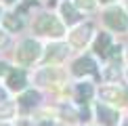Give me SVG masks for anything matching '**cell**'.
Instances as JSON below:
<instances>
[{
	"instance_id": "6da1fadb",
	"label": "cell",
	"mask_w": 128,
	"mask_h": 126,
	"mask_svg": "<svg viewBox=\"0 0 128 126\" xmlns=\"http://www.w3.org/2000/svg\"><path fill=\"white\" fill-rule=\"evenodd\" d=\"M42 55H44V50H42L40 42L34 40V38H25V40L19 42L17 50H15V63L19 67H30L36 61H40Z\"/></svg>"
},
{
	"instance_id": "7a4b0ae2",
	"label": "cell",
	"mask_w": 128,
	"mask_h": 126,
	"mask_svg": "<svg viewBox=\"0 0 128 126\" xmlns=\"http://www.w3.org/2000/svg\"><path fill=\"white\" fill-rule=\"evenodd\" d=\"M34 32L38 36H44V38H55L59 40L63 38L65 30H63V23L55 17L52 13H42L38 19L34 21Z\"/></svg>"
},
{
	"instance_id": "3957f363",
	"label": "cell",
	"mask_w": 128,
	"mask_h": 126,
	"mask_svg": "<svg viewBox=\"0 0 128 126\" xmlns=\"http://www.w3.org/2000/svg\"><path fill=\"white\" fill-rule=\"evenodd\" d=\"M4 86L8 88V92H23L25 86H28V74H25V70L10 67L8 74L4 76Z\"/></svg>"
},
{
	"instance_id": "277c9868",
	"label": "cell",
	"mask_w": 128,
	"mask_h": 126,
	"mask_svg": "<svg viewBox=\"0 0 128 126\" xmlns=\"http://www.w3.org/2000/svg\"><path fill=\"white\" fill-rule=\"evenodd\" d=\"M90 36H92V25L90 23H82V25H78V28L69 34V44H72L74 48H84V46L90 42Z\"/></svg>"
},
{
	"instance_id": "5b68a950",
	"label": "cell",
	"mask_w": 128,
	"mask_h": 126,
	"mask_svg": "<svg viewBox=\"0 0 128 126\" xmlns=\"http://www.w3.org/2000/svg\"><path fill=\"white\" fill-rule=\"evenodd\" d=\"M103 21L109 25L111 30H116V32H122V30H126L128 28V17H126V13L122 8H111L105 13V17Z\"/></svg>"
},
{
	"instance_id": "8992f818",
	"label": "cell",
	"mask_w": 128,
	"mask_h": 126,
	"mask_svg": "<svg viewBox=\"0 0 128 126\" xmlns=\"http://www.w3.org/2000/svg\"><path fill=\"white\" fill-rule=\"evenodd\" d=\"M72 74H74V76H78V78L88 76V74H97V63H94L92 57L84 55V57H80L78 61H74V65H72Z\"/></svg>"
},
{
	"instance_id": "52a82bcc",
	"label": "cell",
	"mask_w": 128,
	"mask_h": 126,
	"mask_svg": "<svg viewBox=\"0 0 128 126\" xmlns=\"http://www.w3.org/2000/svg\"><path fill=\"white\" fill-rule=\"evenodd\" d=\"M63 78V74L57 70V67H40V72L36 74V82L42 84V86H48V84H59Z\"/></svg>"
},
{
	"instance_id": "ba28073f",
	"label": "cell",
	"mask_w": 128,
	"mask_h": 126,
	"mask_svg": "<svg viewBox=\"0 0 128 126\" xmlns=\"http://www.w3.org/2000/svg\"><path fill=\"white\" fill-rule=\"evenodd\" d=\"M67 44H61V42H57V44H50L48 48H46V52L42 57H44V63H59L67 57Z\"/></svg>"
},
{
	"instance_id": "9c48e42d",
	"label": "cell",
	"mask_w": 128,
	"mask_h": 126,
	"mask_svg": "<svg viewBox=\"0 0 128 126\" xmlns=\"http://www.w3.org/2000/svg\"><path fill=\"white\" fill-rule=\"evenodd\" d=\"M38 103H40V92L38 90H23L21 97H19V101H17V107L23 109V112H30Z\"/></svg>"
},
{
	"instance_id": "30bf717a",
	"label": "cell",
	"mask_w": 128,
	"mask_h": 126,
	"mask_svg": "<svg viewBox=\"0 0 128 126\" xmlns=\"http://www.w3.org/2000/svg\"><path fill=\"white\" fill-rule=\"evenodd\" d=\"M97 116L103 126H118V112L107 107V105H97Z\"/></svg>"
},
{
	"instance_id": "8fae6325",
	"label": "cell",
	"mask_w": 128,
	"mask_h": 126,
	"mask_svg": "<svg viewBox=\"0 0 128 126\" xmlns=\"http://www.w3.org/2000/svg\"><path fill=\"white\" fill-rule=\"evenodd\" d=\"M2 28L8 30V32H19L21 28H23V17L17 13H10V10H6V13H2Z\"/></svg>"
},
{
	"instance_id": "7c38bea8",
	"label": "cell",
	"mask_w": 128,
	"mask_h": 126,
	"mask_svg": "<svg viewBox=\"0 0 128 126\" xmlns=\"http://www.w3.org/2000/svg\"><path fill=\"white\" fill-rule=\"evenodd\" d=\"M59 10H61V17H63V21H65L67 25L78 23V19H80V10H78L76 4H72V2H67V0H65V2L59 6Z\"/></svg>"
},
{
	"instance_id": "4fadbf2b",
	"label": "cell",
	"mask_w": 128,
	"mask_h": 126,
	"mask_svg": "<svg viewBox=\"0 0 128 126\" xmlns=\"http://www.w3.org/2000/svg\"><path fill=\"white\" fill-rule=\"evenodd\" d=\"M101 99L103 101H109V103H124L126 101V90H122V88H114V86H109V88H101Z\"/></svg>"
},
{
	"instance_id": "5bb4252c",
	"label": "cell",
	"mask_w": 128,
	"mask_h": 126,
	"mask_svg": "<svg viewBox=\"0 0 128 126\" xmlns=\"http://www.w3.org/2000/svg\"><path fill=\"white\" fill-rule=\"evenodd\" d=\"M109 48H111V36L109 34H101L97 38V42H94V52L105 57L109 52Z\"/></svg>"
},
{
	"instance_id": "9a60e30c",
	"label": "cell",
	"mask_w": 128,
	"mask_h": 126,
	"mask_svg": "<svg viewBox=\"0 0 128 126\" xmlns=\"http://www.w3.org/2000/svg\"><path fill=\"white\" fill-rule=\"evenodd\" d=\"M90 97H92V84H88V82L76 84V101L84 103V101H88Z\"/></svg>"
},
{
	"instance_id": "2e32d148",
	"label": "cell",
	"mask_w": 128,
	"mask_h": 126,
	"mask_svg": "<svg viewBox=\"0 0 128 126\" xmlns=\"http://www.w3.org/2000/svg\"><path fill=\"white\" fill-rule=\"evenodd\" d=\"M15 109H17L15 103H10V101L2 103V105H0V120H10L15 116Z\"/></svg>"
},
{
	"instance_id": "e0dca14e",
	"label": "cell",
	"mask_w": 128,
	"mask_h": 126,
	"mask_svg": "<svg viewBox=\"0 0 128 126\" xmlns=\"http://www.w3.org/2000/svg\"><path fill=\"white\" fill-rule=\"evenodd\" d=\"M10 32L8 30H4V28H0V50H4L6 46L10 44Z\"/></svg>"
},
{
	"instance_id": "ac0fdd59",
	"label": "cell",
	"mask_w": 128,
	"mask_h": 126,
	"mask_svg": "<svg viewBox=\"0 0 128 126\" xmlns=\"http://www.w3.org/2000/svg\"><path fill=\"white\" fill-rule=\"evenodd\" d=\"M74 4H76L80 10H92L94 8V0H76Z\"/></svg>"
},
{
	"instance_id": "d6986e66",
	"label": "cell",
	"mask_w": 128,
	"mask_h": 126,
	"mask_svg": "<svg viewBox=\"0 0 128 126\" xmlns=\"http://www.w3.org/2000/svg\"><path fill=\"white\" fill-rule=\"evenodd\" d=\"M8 101V88L6 86H0V105Z\"/></svg>"
},
{
	"instance_id": "ffe728a7",
	"label": "cell",
	"mask_w": 128,
	"mask_h": 126,
	"mask_svg": "<svg viewBox=\"0 0 128 126\" xmlns=\"http://www.w3.org/2000/svg\"><path fill=\"white\" fill-rule=\"evenodd\" d=\"M17 2H19V0H0V6H4V8H13Z\"/></svg>"
},
{
	"instance_id": "44dd1931",
	"label": "cell",
	"mask_w": 128,
	"mask_h": 126,
	"mask_svg": "<svg viewBox=\"0 0 128 126\" xmlns=\"http://www.w3.org/2000/svg\"><path fill=\"white\" fill-rule=\"evenodd\" d=\"M8 70H10V67H8V63H6V61H0V76H6V74H8Z\"/></svg>"
},
{
	"instance_id": "7402d4cb",
	"label": "cell",
	"mask_w": 128,
	"mask_h": 126,
	"mask_svg": "<svg viewBox=\"0 0 128 126\" xmlns=\"http://www.w3.org/2000/svg\"><path fill=\"white\" fill-rule=\"evenodd\" d=\"M0 126H10V124H8V120H0Z\"/></svg>"
},
{
	"instance_id": "603a6c76",
	"label": "cell",
	"mask_w": 128,
	"mask_h": 126,
	"mask_svg": "<svg viewBox=\"0 0 128 126\" xmlns=\"http://www.w3.org/2000/svg\"><path fill=\"white\" fill-rule=\"evenodd\" d=\"M36 2V0H23V4H28V6H30V4H34Z\"/></svg>"
},
{
	"instance_id": "cb8c5ba5",
	"label": "cell",
	"mask_w": 128,
	"mask_h": 126,
	"mask_svg": "<svg viewBox=\"0 0 128 126\" xmlns=\"http://www.w3.org/2000/svg\"><path fill=\"white\" fill-rule=\"evenodd\" d=\"M101 4H107V2H114V0H99Z\"/></svg>"
},
{
	"instance_id": "d4e9b609",
	"label": "cell",
	"mask_w": 128,
	"mask_h": 126,
	"mask_svg": "<svg viewBox=\"0 0 128 126\" xmlns=\"http://www.w3.org/2000/svg\"><path fill=\"white\" fill-rule=\"evenodd\" d=\"M122 126H128V120H124V124H122Z\"/></svg>"
},
{
	"instance_id": "484cf974",
	"label": "cell",
	"mask_w": 128,
	"mask_h": 126,
	"mask_svg": "<svg viewBox=\"0 0 128 126\" xmlns=\"http://www.w3.org/2000/svg\"><path fill=\"white\" fill-rule=\"evenodd\" d=\"M0 19H2V8H0Z\"/></svg>"
}]
</instances>
